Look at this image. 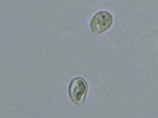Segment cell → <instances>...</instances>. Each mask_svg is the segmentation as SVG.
Masks as SVG:
<instances>
[{
  "label": "cell",
  "instance_id": "6da1fadb",
  "mask_svg": "<svg viewBox=\"0 0 158 118\" xmlns=\"http://www.w3.org/2000/svg\"><path fill=\"white\" fill-rule=\"evenodd\" d=\"M88 93V84L83 77L73 79L69 85V96L75 105H82Z\"/></svg>",
  "mask_w": 158,
  "mask_h": 118
},
{
  "label": "cell",
  "instance_id": "7a4b0ae2",
  "mask_svg": "<svg viewBox=\"0 0 158 118\" xmlns=\"http://www.w3.org/2000/svg\"><path fill=\"white\" fill-rule=\"evenodd\" d=\"M112 21H113V18H112V14L110 12H107V11L98 12L95 16L92 17L91 24H90L92 33L94 34H100L103 32L108 30L112 25Z\"/></svg>",
  "mask_w": 158,
  "mask_h": 118
}]
</instances>
